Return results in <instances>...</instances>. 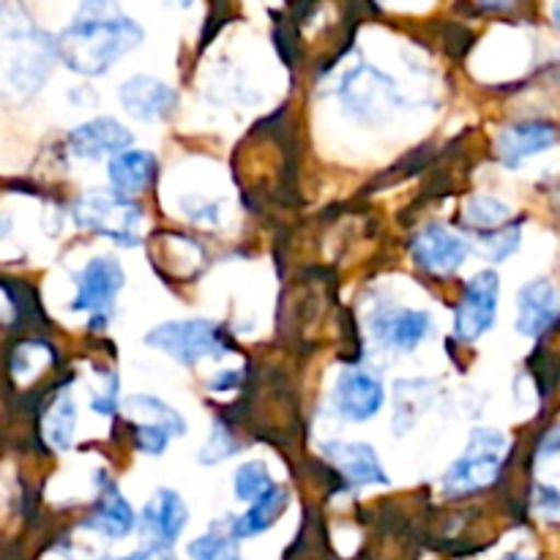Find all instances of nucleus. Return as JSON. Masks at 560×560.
I'll list each match as a JSON object with an SVG mask.
<instances>
[{
  "mask_svg": "<svg viewBox=\"0 0 560 560\" xmlns=\"http://www.w3.org/2000/svg\"><path fill=\"white\" fill-rule=\"evenodd\" d=\"M5 42L14 47L9 55V66H5L11 91H16L20 96H31L47 80L49 66H52L55 52H58V42H52L47 33L33 27L31 22L16 25L14 31L5 27Z\"/></svg>",
  "mask_w": 560,
  "mask_h": 560,
  "instance_id": "obj_4",
  "label": "nucleus"
},
{
  "mask_svg": "<svg viewBox=\"0 0 560 560\" xmlns=\"http://www.w3.org/2000/svg\"><path fill=\"white\" fill-rule=\"evenodd\" d=\"M107 178L115 195L137 197L156 178V156L148 151H124L107 162Z\"/></svg>",
  "mask_w": 560,
  "mask_h": 560,
  "instance_id": "obj_18",
  "label": "nucleus"
},
{
  "mask_svg": "<svg viewBox=\"0 0 560 560\" xmlns=\"http://www.w3.org/2000/svg\"><path fill=\"white\" fill-rule=\"evenodd\" d=\"M235 498L238 501H260L266 492L273 490L271 474L262 463H244L238 470H235Z\"/></svg>",
  "mask_w": 560,
  "mask_h": 560,
  "instance_id": "obj_25",
  "label": "nucleus"
},
{
  "mask_svg": "<svg viewBox=\"0 0 560 560\" xmlns=\"http://www.w3.org/2000/svg\"><path fill=\"white\" fill-rule=\"evenodd\" d=\"M107 560H175V556L167 550V547L151 545V547H145V550H137L126 558H107Z\"/></svg>",
  "mask_w": 560,
  "mask_h": 560,
  "instance_id": "obj_31",
  "label": "nucleus"
},
{
  "mask_svg": "<svg viewBox=\"0 0 560 560\" xmlns=\"http://www.w3.org/2000/svg\"><path fill=\"white\" fill-rule=\"evenodd\" d=\"M410 255L421 271L432 273V277H446V273L463 268L470 255V244L446 224H430L413 238Z\"/></svg>",
  "mask_w": 560,
  "mask_h": 560,
  "instance_id": "obj_10",
  "label": "nucleus"
},
{
  "mask_svg": "<svg viewBox=\"0 0 560 560\" xmlns=\"http://www.w3.org/2000/svg\"><path fill=\"white\" fill-rule=\"evenodd\" d=\"M498 293H501V279L495 271H479L468 284L465 295L454 315V337L463 342H476L481 334H487L495 323Z\"/></svg>",
  "mask_w": 560,
  "mask_h": 560,
  "instance_id": "obj_7",
  "label": "nucleus"
},
{
  "mask_svg": "<svg viewBox=\"0 0 560 560\" xmlns=\"http://www.w3.org/2000/svg\"><path fill=\"white\" fill-rule=\"evenodd\" d=\"M370 331L381 348L397 350V353H410V350H416L430 337L432 317L424 310L381 306L370 317Z\"/></svg>",
  "mask_w": 560,
  "mask_h": 560,
  "instance_id": "obj_9",
  "label": "nucleus"
},
{
  "mask_svg": "<svg viewBox=\"0 0 560 560\" xmlns=\"http://www.w3.org/2000/svg\"><path fill=\"white\" fill-rule=\"evenodd\" d=\"M479 246L490 262H503L520 246V222L503 224V228L479 233Z\"/></svg>",
  "mask_w": 560,
  "mask_h": 560,
  "instance_id": "obj_26",
  "label": "nucleus"
},
{
  "mask_svg": "<svg viewBox=\"0 0 560 560\" xmlns=\"http://www.w3.org/2000/svg\"><path fill=\"white\" fill-rule=\"evenodd\" d=\"M326 454L342 470L350 485H388V476L383 470L381 459H377V452L366 443H328Z\"/></svg>",
  "mask_w": 560,
  "mask_h": 560,
  "instance_id": "obj_17",
  "label": "nucleus"
},
{
  "mask_svg": "<svg viewBox=\"0 0 560 560\" xmlns=\"http://www.w3.org/2000/svg\"><path fill=\"white\" fill-rule=\"evenodd\" d=\"M191 560H241L238 539L224 530H208L189 545Z\"/></svg>",
  "mask_w": 560,
  "mask_h": 560,
  "instance_id": "obj_24",
  "label": "nucleus"
},
{
  "mask_svg": "<svg viewBox=\"0 0 560 560\" xmlns=\"http://www.w3.org/2000/svg\"><path fill=\"white\" fill-rule=\"evenodd\" d=\"M186 503L178 492L156 490L142 509V534L153 539L156 547H173L186 528Z\"/></svg>",
  "mask_w": 560,
  "mask_h": 560,
  "instance_id": "obj_16",
  "label": "nucleus"
},
{
  "mask_svg": "<svg viewBox=\"0 0 560 560\" xmlns=\"http://www.w3.org/2000/svg\"><path fill=\"white\" fill-rule=\"evenodd\" d=\"M131 142H135V137H131V131L124 124H118L115 118H96L77 126L69 135V140H66V145H69V151L77 159H91V162H96V159L104 156L115 159Z\"/></svg>",
  "mask_w": 560,
  "mask_h": 560,
  "instance_id": "obj_14",
  "label": "nucleus"
},
{
  "mask_svg": "<svg viewBox=\"0 0 560 560\" xmlns=\"http://www.w3.org/2000/svg\"><path fill=\"white\" fill-rule=\"evenodd\" d=\"M534 506L539 509L545 517H558V514H560V492L552 485H536Z\"/></svg>",
  "mask_w": 560,
  "mask_h": 560,
  "instance_id": "obj_30",
  "label": "nucleus"
},
{
  "mask_svg": "<svg viewBox=\"0 0 560 560\" xmlns=\"http://www.w3.org/2000/svg\"><path fill=\"white\" fill-rule=\"evenodd\" d=\"M550 14H552V22H556V27H558V31H560V3L552 5V9H550Z\"/></svg>",
  "mask_w": 560,
  "mask_h": 560,
  "instance_id": "obj_32",
  "label": "nucleus"
},
{
  "mask_svg": "<svg viewBox=\"0 0 560 560\" xmlns=\"http://www.w3.org/2000/svg\"><path fill=\"white\" fill-rule=\"evenodd\" d=\"M288 490L282 487H273L271 492L260 498V501L252 503L249 512L244 517L233 520V536L235 539H252V536H260L262 530L271 528L279 517L288 509Z\"/></svg>",
  "mask_w": 560,
  "mask_h": 560,
  "instance_id": "obj_20",
  "label": "nucleus"
},
{
  "mask_svg": "<svg viewBox=\"0 0 560 560\" xmlns=\"http://www.w3.org/2000/svg\"><path fill=\"white\" fill-rule=\"evenodd\" d=\"M560 317V290L550 279H534L517 295V331L539 339Z\"/></svg>",
  "mask_w": 560,
  "mask_h": 560,
  "instance_id": "obj_13",
  "label": "nucleus"
},
{
  "mask_svg": "<svg viewBox=\"0 0 560 560\" xmlns=\"http://www.w3.org/2000/svg\"><path fill=\"white\" fill-rule=\"evenodd\" d=\"M129 410H142V416H153L148 424H156L162 430H167L173 438H180L186 432V421L178 410L170 408L162 399L151 397V394H137V397H129Z\"/></svg>",
  "mask_w": 560,
  "mask_h": 560,
  "instance_id": "obj_23",
  "label": "nucleus"
},
{
  "mask_svg": "<svg viewBox=\"0 0 560 560\" xmlns=\"http://www.w3.org/2000/svg\"><path fill=\"white\" fill-rule=\"evenodd\" d=\"M235 452H241V443H235V441H233V432H230L228 427L222 424V421H217V424H213L211 438H208L206 448H202L200 459H202V463H206V465L222 463V459L233 457Z\"/></svg>",
  "mask_w": 560,
  "mask_h": 560,
  "instance_id": "obj_27",
  "label": "nucleus"
},
{
  "mask_svg": "<svg viewBox=\"0 0 560 560\" xmlns=\"http://www.w3.org/2000/svg\"><path fill=\"white\" fill-rule=\"evenodd\" d=\"M142 42V27L115 5L85 3L58 36V55L71 71L98 77Z\"/></svg>",
  "mask_w": 560,
  "mask_h": 560,
  "instance_id": "obj_1",
  "label": "nucleus"
},
{
  "mask_svg": "<svg viewBox=\"0 0 560 560\" xmlns=\"http://www.w3.org/2000/svg\"><path fill=\"white\" fill-rule=\"evenodd\" d=\"M124 268L115 257H93L85 268H82L80 279H77V295L71 301V312H88L93 315L91 328L104 326L113 315V306L118 293L124 290Z\"/></svg>",
  "mask_w": 560,
  "mask_h": 560,
  "instance_id": "obj_6",
  "label": "nucleus"
},
{
  "mask_svg": "<svg viewBox=\"0 0 560 560\" xmlns=\"http://www.w3.org/2000/svg\"><path fill=\"white\" fill-rule=\"evenodd\" d=\"M339 96H342L345 107L353 109L355 115H364V118L388 115L399 104L397 85H394L392 77L372 69V66H355L353 71H348L342 88H339Z\"/></svg>",
  "mask_w": 560,
  "mask_h": 560,
  "instance_id": "obj_8",
  "label": "nucleus"
},
{
  "mask_svg": "<svg viewBox=\"0 0 560 560\" xmlns=\"http://www.w3.org/2000/svg\"><path fill=\"white\" fill-rule=\"evenodd\" d=\"M120 104H124V109L131 118L151 124V120L170 118L173 109L178 107V96L162 80L140 74L124 82V88H120Z\"/></svg>",
  "mask_w": 560,
  "mask_h": 560,
  "instance_id": "obj_15",
  "label": "nucleus"
},
{
  "mask_svg": "<svg viewBox=\"0 0 560 560\" xmlns=\"http://www.w3.org/2000/svg\"><path fill=\"white\" fill-rule=\"evenodd\" d=\"M104 377V392L93 394L91 408L96 410L98 416H115V408H118V375L113 370H102Z\"/></svg>",
  "mask_w": 560,
  "mask_h": 560,
  "instance_id": "obj_29",
  "label": "nucleus"
},
{
  "mask_svg": "<svg viewBox=\"0 0 560 560\" xmlns=\"http://www.w3.org/2000/svg\"><path fill=\"white\" fill-rule=\"evenodd\" d=\"M71 217H74L77 228L88 230L109 238L118 246H140V224H142V208L140 202L131 197L115 195V191H88V195L77 197L71 206Z\"/></svg>",
  "mask_w": 560,
  "mask_h": 560,
  "instance_id": "obj_2",
  "label": "nucleus"
},
{
  "mask_svg": "<svg viewBox=\"0 0 560 560\" xmlns=\"http://www.w3.org/2000/svg\"><path fill=\"white\" fill-rule=\"evenodd\" d=\"M463 217L470 228L481 230V233H490V230L503 228V224L509 222V217H512V208L492 195H476L465 202Z\"/></svg>",
  "mask_w": 560,
  "mask_h": 560,
  "instance_id": "obj_22",
  "label": "nucleus"
},
{
  "mask_svg": "<svg viewBox=\"0 0 560 560\" xmlns=\"http://www.w3.org/2000/svg\"><path fill=\"white\" fill-rule=\"evenodd\" d=\"M170 441H173V435H170L167 430H162V427L156 424L135 427V446L140 448L142 454H148V457H159V454H164V448H167Z\"/></svg>",
  "mask_w": 560,
  "mask_h": 560,
  "instance_id": "obj_28",
  "label": "nucleus"
},
{
  "mask_svg": "<svg viewBox=\"0 0 560 560\" xmlns=\"http://www.w3.org/2000/svg\"><path fill=\"white\" fill-rule=\"evenodd\" d=\"M145 345L173 355L180 364H197L202 359H222L230 353V342L224 331L208 320H178L162 323L148 331Z\"/></svg>",
  "mask_w": 560,
  "mask_h": 560,
  "instance_id": "obj_5",
  "label": "nucleus"
},
{
  "mask_svg": "<svg viewBox=\"0 0 560 560\" xmlns=\"http://www.w3.org/2000/svg\"><path fill=\"white\" fill-rule=\"evenodd\" d=\"M74 427H77L74 402H71V397L60 394V397H55V402L49 405L47 413H44V438H47V443L52 448L66 452V448H71Z\"/></svg>",
  "mask_w": 560,
  "mask_h": 560,
  "instance_id": "obj_21",
  "label": "nucleus"
},
{
  "mask_svg": "<svg viewBox=\"0 0 560 560\" xmlns=\"http://www.w3.org/2000/svg\"><path fill=\"white\" fill-rule=\"evenodd\" d=\"M560 142L558 126L547 124V120H520V124L501 129L495 140L498 159L506 167H520L528 159L539 156L541 151H550Z\"/></svg>",
  "mask_w": 560,
  "mask_h": 560,
  "instance_id": "obj_12",
  "label": "nucleus"
},
{
  "mask_svg": "<svg viewBox=\"0 0 560 560\" xmlns=\"http://www.w3.org/2000/svg\"><path fill=\"white\" fill-rule=\"evenodd\" d=\"M383 383L366 370H345L339 372L337 386H334V408L342 419L355 421H370L375 419L377 410L383 408Z\"/></svg>",
  "mask_w": 560,
  "mask_h": 560,
  "instance_id": "obj_11",
  "label": "nucleus"
},
{
  "mask_svg": "<svg viewBox=\"0 0 560 560\" xmlns=\"http://www.w3.org/2000/svg\"><path fill=\"white\" fill-rule=\"evenodd\" d=\"M509 452V438L498 430H476L470 435L468 452L446 470L443 492L448 498L474 495L498 481L503 470V459Z\"/></svg>",
  "mask_w": 560,
  "mask_h": 560,
  "instance_id": "obj_3",
  "label": "nucleus"
},
{
  "mask_svg": "<svg viewBox=\"0 0 560 560\" xmlns=\"http://www.w3.org/2000/svg\"><path fill=\"white\" fill-rule=\"evenodd\" d=\"M506 560H525V558L523 556H509Z\"/></svg>",
  "mask_w": 560,
  "mask_h": 560,
  "instance_id": "obj_33",
  "label": "nucleus"
},
{
  "mask_svg": "<svg viewBox=\"0 0 560 560\" xmlns=\"http://www.w3.org/2000/svg\"><path fill=\"white\" fill-rule=\"evenodd\" d=\"M135 525L137 520H135V512H131L129 501L120 495L118 487L104 481V492L102 498H98L91 517L85 520V528L96 530V534H102L104 539L118 541V539H126V536L135 530Z\"/></svg>",
  "mask_w": 560,
  "mask_h": 560,
  "instance_id": "obj_19",
  "label": "nucleus"
}]
</instances>
